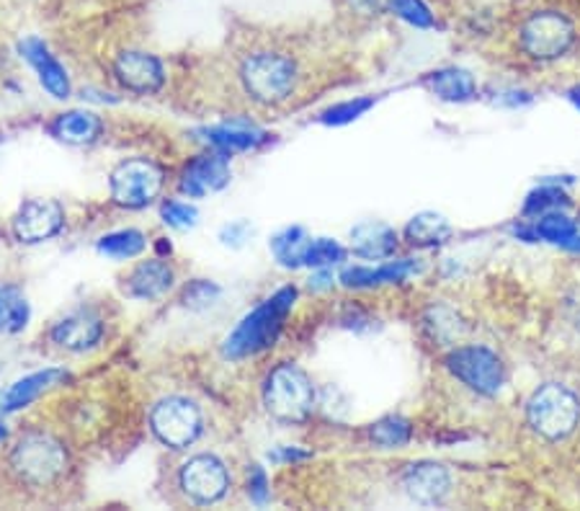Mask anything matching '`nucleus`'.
<instances>
[{"mask_svg":"<svg viewBox=\"0 0 580 511\" xmlns=\"http://www.w3.org/2000/svg\"><path fill=\"white\" fill-rule=\"evenodd\" d=\"M264 405L276 421L302 424L315 409L313 380L294 362L276 364L264 383Z\"/></svg>","mask_w":580,"mask_h":511,"instance_id":"5","label":"nucleus"},{"mask_svg":"<svg viewBox=\"0 0 580 511\" xmlns=\"http://www.w3.org/2000/svg\"><path fill=\"white\" fill-rule=\"evenodd\" d=\"M199 135L212 150L225 153L227 158L235 156V153L256 150L258 145H264L268 140V135L260 132V129H256V127H230V125L201 129Z\"/></svg>","mask_w":580,"mask_h":511,"instance_id":"21","label":"nucleus"},{"mask_svg":"<svg viewBox=\"0 0 580 511\" xmlns=\"http://www.w3.org/2000/svg\"><path fill=\"white\" fill-rule=\"evenodd\" d=\"M294 303H297V287H282L279 292H274L272 297L264 299L256 311L245 315L235 326L233 334L225 338L223 354L227 360L238 362L272 348L289 318Z\"/></svg>","mask_w":580,"mask_h":511,"instance_id":"2","label":"nucleus"},{"mask_svg":"<svg viewBox=\"0 0 580 511\" xmlns=\"http://www.w3.org/2000/svg\"><path fill=\"white\" fill-rule=\"evenodd\" d=\"M390 11L415 29L436 27L434 13H431V8L423 0H392Z\"/></svg>","mask_w":580,"mask_h":511,"instance_id":"32","label":"nucleus"},{"mask_svg":"<svg viewBox=\"0 0 580 511\" xmlns=\"http://www.w3.org/2000/svg\"><path fill=\"white\" fill-rule=\"evenodd\" d=\"M527 424L544 442H562L580 424L578 395L562 383H544L529 395Z\"/></svg>","mask_w":580,"mask_h":511,"instance_id":"4","label":"nucleus"},{"mask_svg":"<svg viewBox=\"0 0 580 511\" xmlns=\"http://www.w3.org/2000/svg\"><path fill=\"white\" fill-rule=\"evenodd\" d=\"M29 323V303L16 289H6V331L27 328Z\"/></svg>","mask_w":580,"mask_h":511,"instance_id":"34","label":"nucleus"},{"mask_svg":"<svg viewBox=\"0 0 580 511\" xmlns=\"http://www.w3.org/2000/svg\"><path fill=\"white\" fill-rule=\"evenodd\" d=\"M219 295V289L215 284L209 282H194L189 289H186V305L191 307H201V305H209L212 299Z\"/></svg>","mask_w":580,"mask_h":511,"instance_id":"36","label":"nucleus"},{"mask_svg":"<svg viewBox=\"0 0 580 511\" xmlns=\"http://www.w3.org/2000/svg\"><path fill=\"white\" fill-rule=\"evenodd\" d=\"M6 328V289H0V331Z\"/></svg>","mask_w":580,"mask_h":511,"instance_id":"40","label":"nucleus"},{"mask_svg":"<svg viewBox=\"0 0 580 511\" xmlns=\"http://www.w3.org/2000/svg\"><path fill=\"white\" fill-rule=\"evenodd\" d=\"M532 233H534V240H547V243H558V246H566L568 240H573L578 235V227L568 215H562L558 209V213L539 215V220L532 225Z\"/></svg>","mask_w":580,"mask_h":511,"instance_id":"28","label":"nucleus"},{"mask_svg":"<svg viewBox=\"0 0 580 511\" xmlns=\"http://www.w3.org/2000/svg\"><path fill=\"white\" fill-rule=\"evenodd\" d=\"M566 248H568V250H573V254H580V235H576L573 240H568V243H566Z\"/></svg>","mask_w":580,"mask_h":511,"instance_id":"42","label":"nucleus"},{"mask_svg":"<svg viewBox=\"0 0 580 511\" xmlns=\"http://www.w3.org/2000/svg\"><path fill=\"white\" fill-rule=\"evenodd\" d=\"M166 186V170L150 158H129L111 170L109 191L114 205L145 209L160 197Z\"/></svg>","mask_w":580,"mask_h":511,"instance_id":"8","label":"nucleus"},{"mask_svg":"<svg viewBox=\"0 0 580 511\" xmlns=\"http://www.w3.org/2000/svg\"><path fill=\"white\" fill-rule=\"evenodd\" d=\"M174 266L163 262V258H153V262L135 266V272L127 277V292L137 299H158L174 287Z\"/></svg>","mask_w":580,"mask_h":511,"instance_id":"18","label":"nucleus"},{"mask_svg":"<svg viewBox=\"0 0 580 511\" xmlns=\"http://www.w3.org/2000/svg\"><path fill=\"white\" fill-rule=\"evenodd\" d=\"M272 458H274L276 462H299V460H307L309 452L297 450V448H284V450H279V452H274Z\"/></svg>","mask_w":580,"mask_h":511,"instance_id":"38","label":"nucleus"},{"mask_svg":"<svg viewBox=\"0 0 580 511\" xmlns=\"http://www.w3.org/2000/svg\"><path fill=\"white\" fill-rule=\"evenodd\" d=\"M570 321H573L576 326L580 328V289L576 292L573 297H570Z\"/></svg>","mask_w":580,"mask_h":511,"instance_id":"39","label":"nucleus"},{"mask_svg":"<svg viewBox=\"0 0 580 511\" xmlns=\"http://www.w3.org/2000/svg\"><path fill=\"white\" fill-rule=\"evenodd\" d=\"M160 215H163V220H166V225L176 227V230H189V227H194L196 220H199L196 207H191L189 202H178V199L163 202Z\"/></svg>","mask_w":580,"mask_h":511,"instance_id":"33","label":"nucleus"},{"mask_svg":"<svg viewBox=\"0 0 580 511\" xmlns=\"http://www.w3.org/2000/svg\"><path fill=\"white\" fill-rule=\"evenodd\" d=\"M6 465L8 473L27 489H49V485L62 481L70 460L60 440H55L47 432H39V429H31L13 442Z\"/></svg>","mask_w":580,"mask_h":511,"instance_id":"3","label":"nucleus"},{"mask_svg":"<svg viewBox=\"0 0 580 511\" xmlns=\"http://www.w3.org/2000/svg\"><path fill=\"white\" fill-rule=\"evenodd\" d=\"M21 57L27 60L31 68L37 70L39 76V83L45 86V91H49L55 96V99H68L70 96V78L68 72L60 62H57V57L47 50V45L42 39L37 37H29L23 39L19 45Z\"/></svg>","mask_w":580,"mask_h":511,"instance_id":"16","label":"nucleus"},{"mask_svg":"<svg viewBox=\"0 0 580 511\" xmlns=\"http://www.w3.org/2000/svg\"><path fill=\"white\" fill-rule=\"evenodd\" d=\"M426 88L441 101L449 104H464L478 96V83L468 70L462 68H441L426 76Z\"/></svg>","mask_w":580,"mask_h":511,"instance_id":"22","label":"nucleus"},{"mask_svg":"<svg viewBox=\"0 0 580 511\" xmlns=\"http://www.w3.org/2000/svg\"><path fill=\"white\" fill-rule=\"evenodd\" d=\"M403 491L415 504L439 507L452 493V473L439 462H413L403 473Z\"/></svg>","mask_w":580,"mask_h":511,"instance_id":"14","label":"nucleus"},{"mask_svg":"<svg viewBox=\"0 0 580 511\" xmlns=\"http://www.w3.org/2000/svg\"><path fill=\"white\" fill-rule=\"evenodd\" d=\"M576 23L560 11H537L519 29L521 50L539 62L566 57L576 45Z\"/></svg>","mask_w":580,"mask_h":511,"instance_id":"6","label":"nucleus"},{"mask_svg":"<svg viewBox=\"0 0 580 511\" xmlns=\"http://www.w3.org/2000/svg\"><path fill=\"white\" fill-rule=\"evenodd\" d=\"M6 440H8V429H6L3 421H0V444H3Z\"/></svg>","mask_w":580,"mask_h":511,"instance_id":"43","label":"nucleus"},{"mask_svg":"<svg viewBox=\"0 0 580 511\" xmlns=\"http://www.w3.org/2000/svg\"><path fill=\"white\" fill-rule=\"evenodd\" d=\"M145 246H147L145 235L140 230H135V227H127V230L104 235V238L98 240V254L109 258H135L142 254Z\"/></svg>","mask_w":580,"mask_h":511,"instance_id":"27","label":"nucleus"},{"mask_svg":"<svg viewBox=\"0 0 580 511\" xmlns=\"http://www.w3.org/2000/svg\"><path fill=\"white\" fill-rule=\"evenodd\" d=\"M351 250L356 256L370 258V262H380V258H390L397 250V233L395 227L385 223H362L351 230Z\"/></svg>","mask_w":580,"mask_h":511,"instance_id":"20","label":"nucleus"},{"mask_svg":"<svg viewBox=\"0 0 580 511\" xmlns=\"http://www.w3.org/2000/svg\"><path fill=\"white\" fill-rule=\"evenodd\" d=\"M346 258V250L338 240L331 238H317L309 240V246L305 250V264L302 266H313V269H328V266L341 264Z\"/></svg>","mask_w":580,"mask_h":511,"instance_id":"31","label":"nucleus"},{"mask_svg":"<svg viewBox=\"0 0 580 511\" xmlns=\"http://www.w3.org/2000/svg\"><path fill=\"white\" fill-rule=\"evenodd\" d=\"M370 440L382 450H400L411 444L413 426L403 416H385L370 426Z\"/></svg>","mask_w":580,"mask_h":511,"instance_id":"26","label":"nucleus"},{"mask_svg":"<svg viewBox=\"0 0 580 511\" xmlns=\"http://www.w3.org/2000/svg\"><path fill=\"white\" fill-rule=\"evenodd\" d=\"M65 380H70V375L65 370H42V372H35V375L19 380V383H16L11 391L3 395V411L27 409V405L35 403L39 395L47 393L49 387L62 385Z\"/></svg>","mask_w":580,"mask_h":511,"instance_id":"23","label":"nucleus"},{"mask_svg":"<svg viewBox=\"0 0 580 511\" xmlns=\"http://www.w3.org/2000/svg\"><path fill=\"white\" fill-rule=\"evenodd\" d=\"M104 132V121L94 111H65L49 125V135L65 145H94Z\"/></svg>","mask_w":580,"mask_h":511,"instance_id":"19","label":"nucleus"},{"mask_svg":"<svg viewBox=\"0 0 580 511\" xmlns=\"http://www.w3.org/2000/svg\"><path fill=\"white\" fill-rule=\"evenodd\" d=\"M150 429L170 450H186L201 436L204 416L201 409L189 397L170 395L155 403L150 413Z\"/></svg>","mask_w":580,"mask_h":511,"instance_id":"9","label":"nucleus"},{"mask_svg":"<svg viewBox=\"0 0 580 511\" xmlns=\"http://www.w3.org/2000/svg\"><path fill=\"white\" fill-rule=\"evenodd\" d=\"M65 225V209L55 199H27L13 215L11 230L21 243H42L55 238Z\"/></svg>","mask_w":580,"mask_h":511,"instance_id":"11","label":"nucleus"},{"mask_svg":"<svg viewBox=\"0 0 580 511\" xmlns=\"http://www.w3.org/2000/svg\"><path fill=\"white\" fill-rule=\"evenodd\" d=\"M178 485L194 504H217L230 489V473L215 454H196L189 462H184L181 473H178Z\"/></svg>","mask_w":580,"mask_h":511,"instance_id":"10","label":"nucleus"},{"mask_svg":"<svg viewBox=\"0 0 580 511\" xmlns=\"http://www.w3.org/2000/svg\"><path fill=\"white\" fill-rule=\"evenodd\" d=\"M570 199L568 194L560 189V186H539V189H534L532 194H529L527 202H524V215H544V213H558V209L568 207Z\"/></svg>","mask_w":580,"mask_h":511,"instance_id":"29","label":"nucleus"},{"mask_svg":"<svg viewBox=\"0 0 580 511\" xmlns=\"http://www.w3.org/2000/svg\"><path fill=\"white\" fill-rule=\"evenodd\" d=\"M114 78L119 80L127 91L150 96L158 94L166 83V68L158 57L145 50H125L114 60Z\"/></svg>","mask_w":580,"mask_h":511,"instance_id":"13","label":"nucleus"},{"mask_svg":"<svg viewBox=\"0 0 580 511\" xmlns=\"http://www.w3.org/2000/svg\"><path fill=\"white\" fill-rule=\"evenodd\" d=\"M452 238V225L436 213H421L405 225V240L415 248H436Z\"/></svg>","mask_w":580,"mask_h":511,"instance_id":"24","label":"nucleus"},{"mask_svg":"<svg viewBox=\"0 0 580 511\" xmlns=\"http://www.w3.org/2000/svg\"><path fill=\"white\" fill-rule=\"evenodd\" d=\"M248 497L256 501V504H266V499H268V478L264 473V468L250 465V470H248Z\"/></svg>","mask_w":580,"mask_h":511,"instance_id":"35","label":"nucleus"},{"mask_svg":"<svg viewBox=\"0 0 580 511\" xmlns=\"http://www.w3.org/2000/svg\"><path fill=\"white\" fill-rule=\"evenodd\" d=\"M346 3L362 19H377V16L390 11L392 0H346Z\"/></svg>","mask_w":580,"mask_h":511,"instance_id":"37","label":"nucleus"},{"mask_svg":"<svg viewBox=\"0 0 580 511\" xmlns=\"http://www.w3.org/2000/svg\"><path fill=\"white\" fill-rule=\"evenodd\" d=\"M230 164H227L225 153H204V156H196L191 164H186L181 178H178V191L191 199L209 197V194L223 191L230 184Z\"/></svg>","mask_w":580,"mask_h":511,"instance_id":"12","label":"nucleus"},{"mask_svg":"<svg viewBox=\"0 0 580 511\" xmlns=\"http://www.w3.org/2000/svg\"><path fill=\"white\" fill-rule=\"evenodd\" d=\"M568 99H570V104H573V107L580 111V86L570 88V91H568Z\"/></svg>","mask_w":580,"mask_h":511,"instance_id":"41","label":"nucleus"},{"mask_svg":"<svg viewBox=\"0 0 580 511\" xmlns=\"http://www.w3.org/2000/svg\"><path fill=\"white\" fill-rule=\"evenodd\" d=\"M307 246H309V238L302 227H287V230L274 235L272 254L282 266H287V269H297V266L305 264Z\"/></svg>","mask_w":580,"mask_h":511,"instance_id":"25","label":"nucleus"},{"mask_svg":"<svg viewBox=\"0 0 580 511\" xmlns=\"http://www.w3.org/2000/svg\"><path fill=\"white\" fill-rule=\"evenodd\" d=\"M444 364L464 387L483 397H495L505 385V364L488 346H456L446 354Z\"/></svg>","mask_w":580,"mask_h":511,"instance_id":"7","label":"nucleus"},{"mask_svg":"<svg viewBox=\"0 0 580 511\" xmlns=\"http://www.w3.org/2000/svg\"><path fill=\"white\" fill-rule=\"evenodd\" d=\"M238 78L243 91L260 107L287 104L299 86V65L289 52L253 50L240 60Z\"/></svg>","mask_w":580,"mask_h":511,"instance_id":"1","label":"nucleus"},{"mask_svg":"<svg viewBox=\"0 0 580 511\" xmlns=\"http://www.w3.org/2000/svg\"><path fill=\"white\" fill-rule=\"evenodd\" d=\"M372 107H374L372 96H356V99H348L343 104H336V107L325 109L321 114V121L328 127H343V125H351V121H356L358 117H364Z\"/></svg>","mask_w":580,"mask_h":511,"instance_id":"30","label":"nucleus"},{"mask_svg":"<svg viewBox=\"0 0 580 511\" xmlns=\"http://www.w3.org/2000/svg\"><path fill=\"white\" fill-rule=\"evenodd\" d=\"M104 336V321L91 311H78L55 323V328L49 331V338L65 352H88V348L98 346V341Z\"/></svg>","mask_w":580,"mask_h":511,"instance_id":"15","label":"nucleus"},{"mask_svg":"<svg viewBox=\"0 0 580 511\" xmlns=\"http://www.w3.org/2000/svg\"><path fill=\"white\" fill-rule=\"evenodd\" d=\"M421 264L413 258H403V262H387L382 266H346L341 272V282L354 289H370L380 287V284H400L411 274H419Z\"/></svg>","mask_w":580,"mask_h":511,"instance_id":"17","label":"nucleus"}]
</instances>
